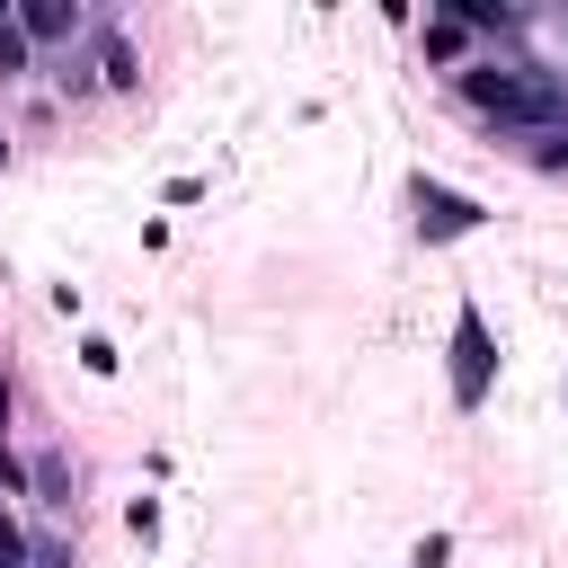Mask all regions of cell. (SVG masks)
Instances as JSON below:
<instances>
[{
    "label": "cell",
    "instance_id": "obj_13",
    "mask_svg": "<svg viewBox=\"0 0 568 568\" xmlns=\"http://www.w3.org/2000/svg\"><path fill=\"white\" fill-rule=\"evenodd\" d=\"M0 568H27V532H18V515H0Z\"/></svg>",
    "mask_w": 568,
    "mask_h": 568
},
{
    "label": "cell",
    "instance_id": "obj_4",
    "mask_svg": "<svg viewBox=\"0 0 568 568\" xmlns=\"http://www.w3.org/2000/svg\"><path fill=\"white\" fill-rule=\"evenodd\" d=\"M80 62H89V98H133V89H142V53H133V36H124L115 18L89 36Z\"/></svg>",
    "mask_w": 568,
    "mask_h": 568
},
{
    "label": "cell",
    "instance_id": "obj_14",
    "mask_svg": "<svg viewBox=\"0 0 568 568\" xmlns=\"http://www.w3.org/2000/svg\"><path fill=\"white\" fill-rule=\"evenodd\" d=\"M0 497H27V462H18L9 444H0Z\"/></svg>",
    "mask_w": 568,
    "mask_h": 568
},
{
    "label": "cell",
    "instance_id": "obj_1",
    "mask_svg": "<svg viewBox=\"0 0 568 568\" xmlns=\"http://www.w3.org/2000/svg\"><path fill=\"white\" fill-rule=\"evenodd\" d=\"M453 98H462L497 142H532V133L568 124V80L541 71V62H506V53H479L470 71H453Z\"/></svg>",
    "mask_w": 568,
    "mask_h": 568
},
{
    "label": "cell",
    "instance_id": "obj_12",
    "mask_svg": "<svg viewBox=\"0 0 568 568\" xmlns=\"http://www.w3.org/2000/svg\"><path fill=\"white\" fill-rule=\"evenodd\" d=\"M444 559H453V532H426V541L408 550V568H444Z\"/></svg>",
    "mask_w": 568,
    "mask_h": 568
},
{
    "label": "cell",
    "instance_id": "obj_11",
    "mask_svg": "<svg viewBox=\"0 0 568 568\" xmlns=\"http://www.w3.org/2000/svg\"><path fill=\"white\" fill-rule=\"evenodd\" d=\"M80 364H89V373H98V382H106V373H115V364H124V355H115V337H80Z\"/></svg>",
    "mask_w": 568,
    "mask_h": 568
},
{
    "label": "cell",
    "instance_id": "obj_3",
    "mask_svg": "<svg viewBox=\"0 0 568 568\" xmlns=\"http://www.w3.org/2000/svg\"><path fill=\"white\" fill-rule=\"evenodd\" d=\"M408 204H417V231H426V240H462V231L488 222L479 195H462V186H444V178H426V169L408 178Z\"/></svg>",
    "mask_w": 568,
    "mask_h": 568
},
{
    "label": "cell",
    "instance_id": "obj_9",
    "mask_svg": "<svg viewBox=\"0 0 568 568\" xmlns=\"http://www.w3.org/2000/svg\"><path fill=\"white\" fill-rule=\"evenodd\" d=\"M27 568H80L71 532H27Z\"/></svg>",
    "mask_w": 568,
    "mask_h": 568
},
{
    "label": "cell",
    "instance_id": "obj_7",
    "mask_svg": "<svg viewBox=\"0 0 568 568\" xmlns=\"http://www.w3.org/2000/svg\"><path fill=\"white\" fill-rule=\"evenodd\" d=\"M27 497H36L44 515H71V506H80V470H71L62 444H44V453L27 462Z\"/></svg>",
    "mask_w": 568,
    "mask_h": 568
},
{
    "label": "cell",
    "instance_id": "obj_6",
    "mask_svg": "<svg viewBox=\"0 0 568 568\" xmlns=\"http://www.w3.org/2000/svg\"><path fill=\"white\" fill-rule=\"evenodd\" d=\"M417 53H426V71H470L479 62V27L462 9H426L417 18Z\"/></svg>",
    "mask_w": 568,
    "mask_h": 568
},
{
    "label": "cell",
    "instance_id": "obj_5",
    "mask_svg": "<svg viewBox=\"0 0 568 568\" xmlns=\"http://www.w3.org/2000/svg\"><path fill=\"white\" fill-rule=\"evenodd\" d=\"M18 27H27V44L44 53V44H89L106 18H98V9H80V0H18Z\"/></svg>",
    "mask_w": 568,
    "mask_h": 568
},
{
    "label": "cell",
    "instance_id": "obj_2",
    "mask_svg": "<svg viewBox=\"0 0 568 568\" xmlns=\"http://www.w3.org/2000/svg\"><path fill=\"white\" fill-rule=\"evenodd\" d=\"M488 382H497V337H488V320L462 302V311H453V408H479Z\"/></svg>",
    "mask_w": 568,
    "mask_h": 568
},
{
    "label": "cell",
    "instance_id": "obj_10",
    "mask_svg": "<svg viewBox=\"0 0 568 568\" xmlns=\"http://www.w3.org/2000/svg\"><path fill=\"white\" fill-rule=\"evenodd\" d=\"M524 160H532V169H568V124L532 133V142H524Z\"/></svg>",
    "mask_w": 568,
    "mask_h": 568
},
{
    "label": "cell",
    "instance_id": "obj_8",
    "mask_svg": "<svg viewBox=\"0 0 568 568\" xmlns=\"http://www.w3.org/2000/svg\"><path fill=\"white\" fill-rule=\"evenodd\" d=\"M27 71H36V44L18 27V0H0V80H27Z\"/></svg>",
    "mask_w": 568,
    "mask_h": 568
},
{
    "label": "cell",
    "instance_id": "obj_16",
    "mask_svg": "<svg viewBox=\"0 0 568 568\" xmlns=\"http://www.w3.org/2000/svg\"><path fill=\"white\" fill-rule=\"evenodd\" d=\"M0 169H9V133H0Z\"/></svg>",
    "mask_w": 568,
    "mask_h": 568
},
{
    "label": "cell",
    "instance_id": "obj_15",
    "mask_svg": "<svg viewBox=\"0 0 568 568\" xmlns=\"http://www.w3.org/2000/svg\"><path fill=\"white\" fill-rule=\"evenodd\" d=\"M0 426H9V373H0Z\"/></svg>",
    "mask_w": 568,
    "mask_h": 568
}]
</instances>
